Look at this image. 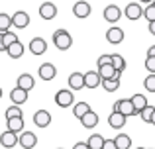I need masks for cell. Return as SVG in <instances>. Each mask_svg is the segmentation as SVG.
I'll list each match as a JSON object with an SVG mask.
<instances>
[{"label": "cell", "mask_w": 155, "mask_h": 149, "mask_svg": "<svg viewBox=\"0 0 155 149\" xmlns=\"http://www.w3.org/2000/svg\"><path fill=\"white\" fill-rule=\"evenodd\" d=\"M53 45L57 47L59 51H67L69 47L73 45V37H71V34H69L67 30H57L55 34H53Z\"/></svg>", "instance_id": "6da1fadb"}, {"label": "cell", "mask_w": 155, "mask_h": 149, "mask_svg": "<svg viewBox=\"0 0 155 149\" xmlns=\"http://www.w3.org/2000/svg\"><path fill=\"white\" fill-rule=\"evenodd\" d=\"M114 112H122V114H124L126 118H130V116H137L136 108H134V102H132V98L118 100V102L114 104Z\"/></svg>", "instance_id": "7a4b0ae2"}, {"label": "cell", "mask_w": 155, "mask_h": 149, "mask_svg": "<svg viewBox=\"0 0 155 149\" xmlns=\"http://www.w3.org/2000/svg\"><path fill=\"white\" fill-rule=\"evenodd\" d=\"M0 145L6 147V149H12V147L20 145V135L14 134V131H10V130L2 131V134H0Z\"/></svg>", "instance_id": "3957f363"}, {"label": "cell", "mask_w": 155, "mask_h": 149, "mask_svg": "<svg viewBox=\"0 0 155 149\" xmlns=\"http://www.w3.org/2000/svg\"><path fill=\"white\" fill-rule=\"evenodd\" d=\"M55 102H57L59 108H69V106H73V102H75V96H73L71 90L61 88V90L55 94Z\"/></svg>", "instance_id": "277c9868"}, {"label": "cell", "mask_w": 155, "mask_h": 149, "mask_svg": "<svg viewBox=\"0 0 155 149\" xmlns=\"http://www.w3.org/2000/svg\"><path fill=\"white\" fill-rule=\"evenodd\" d=\"M12 26L16 28V30H24V28L30 26V16H28V12L24 10H18L14 16H12Z\"/></svg>", "instance_id": "5b68a950"}, {"label": "cell", "mask_w": 155, "mask_h": 149, "mask_svg": "<svg viewBox=\"0 0 155 149\" xmlns=\"http://www.w3.org/2000/svg\"><path fill=\"white\" fill-rule=\"evenodd\" d=\"M73 14H75V18H79V20L88 18V16H91V4L84 2V0L75 2V6H73Z\"/></svg>", "instance_id": "8992f818"}, {"label": "cell", "mask_w": 155, "mask_h": 149, "mask_svg": "<svg viewBox=\"0 0 155 149\" xmlns=\"http://www.w3.org/2000/svg\"><path fill=\"white\" fill-rule=\"evenodd\" d=\"M102 16H104V20H106V22L116 24L118 20L122 18V10L116 6V4H110V6H106V8H104V14H102Z\"/></svg>", "instance_id": "52a82bcc"}, {"label": "cell", "mask_w": 155, "mask_h": 149, "mask_svg": "<svg viewBox=\"0 0 155 149\" xmlns=\"http://www.w3.org/2000/svg\"><path fill=\"white\" fill-rule=\"evenodd\" d=\"M38 75H39L41 80H53L55 75H57V69H55V65H51V63H41Z\"/></svg>", "instance_id": "ba28073f"}, {"label": "cell", "mask_w": 155, "mask_h": 149, "mask_svg": "<svg viewBox=\"0 0 155 149\" xmlns=\"http://www.w3.org/2000/svg\"><path fill=\"white\" fill-rule=\"evenodd\" d=\"M30 51H31V55H43L47 51V41L43 37H31Z\"/></svg>", "instance_id": "9c48e42d"}, {"label": "cell", "mask_w": 155, "mask_h": 149, "mask_svg": "<svg viewBox=\"0 0 155 149\" xmlns=\"http://www.w3.org/2000/svg\"><path fill=\"white\" fill-rule=\"evenodd\" d=\"M126 116L122 114V112H112V114L108 116V126L112 128V130H122V128L126 126Z\"/></svg>", "instance_id": "30bf717a"}, {"label": "cell", "mask_w": 155, "mask_h": 149, "mask_svg": "<svg viewBox=\"0 0 155 149\" xmlns=\"http://www.w3.org/2000/svg\"><path fill=\"white\" fill-rule=\"evenodd\" d=\"M124 12H126V18L128 20H140L141 16H143V8H141V4H137V2H130Z\"/></svg>", "instance_id": "8fae6325"}, {"label": "cell", "mask_w": 155, "mask_h": 149, "mask_svg": "<svg viewBox=\"0 0 155 149\" xmlns=\"http://www.w3.org/2000/svg\"><path fill=\"white\" fill-rule=\"evenodd\" d=\"M20 145L24 149H34L38 145V135L31 134V131H22L20 134Z\"/></svg>", "instance_id": "7c38bea8"}, {"label": "cell", "mask_w": 155, "mask_h": 149, "mask_svg": "<svg viewBox=\"0 0 155 149\" xmlns=\"http://www.w3.org/2000/svg\"><path fill=\"white\" fill-rule=\"evenodd\" d=\"M106 41L112 43V45H120L122 41H124V31L120 30V28H110L108 31H106Z\"/></svg>", "instance_id": "4fadbf2b"}, {"label": "cell", "mask_w": 155, "mask_h": 149, "mask_svg": "<svg viewBox=\"0 0 155 149\" xmlns=\"http://www.w3.org/2000/svg\"><path fill=\"white\" fill-rule=\"evenodd\" d=\"M34 124L38 128H47L51 124V114H49V110H38L34 114Z\"/></svg>", "instance_id": "5bb4252c"}, {"label": "cell", "mask_w": 155, "mask_h": 149, "mask_svg": "<svg viewBox=\"0 0 155 149\" xmlns=\"http://www.w3.org/2000/svg\"><path fill=\"white\" fill-rule=\"evenodd\" d=\"M102 84V76L98 75V71H88L84 73V86L87 88H96Z\"/></svg>", "instance_id": "9a60e30c"}, {"label": "cell", "mask_w": 155, "mask_h": 149, "mask_svg": "<svg viewBox=\"0 0 155 149\" xmlns=\"http://www.w3.org/2000/svg\"><path fill=\"white\" fill-rule=\"evenodd\" d=\"M39 16H41L43 20H53L57 16V6L53 2H43L41 6H39Z\"/></svg>", "instance_id": "2e32d148"}, {"label": "cell", "mask_w": 155, "mask_h": 149, "mask_svg": "<svg viewBox=\"0 0 155 149\" xmlns=\"http://www.w3.org/2000/svg\"><path fill=\"white\" fill-rule=\"evenodd\" d=\"M16 86H18V88H24V90L30 92L31 88L35 86V79H34V75H28V73L20 75V76H18V83H16Z\"/></svg>", "instance_id": "e0dca14e"}, {"label": "cell", "mask_w": 155, "mask_h": 149, "mask_svg": "<svg viewBox=\"0 0 155 149\" xmlns=\"http://www.w3.org/2000/svg\"><path fill=\"white\" fill-rule=\"evenodd\" d=\"M10 100H12V104H16V106H20V104H24L28 100V90H24V88H12V92H10Z\"/></svg>", "instance_id": "ac0fdd59"}, {"label": "cell", "mask_w": 155, "mask_h": 149, "mask_svg": "<svg viewBox=\"0 0 155 149\" xmlns=\"http://www.w3.org/2000/svg\"><path fill=\"white\" fill-rule=\"evenodd\" d=\"M69 86H71L73 90L87 88V86H84V75L83 73H71V75H69Z\"/></svg>", "instance_id": "d6986e66"}, {"label": "cell", "mask_w": 155, "mask_h": 149, "mask_svg": "<svg viewBox=\"0 0 155 149\" xmlns=\"http://www.w3.org/2000/svg\"><path fill=\"white\" fill-rule=\"evenodd\" d=\"M81 124H83V128H87V130L96 128V126H98V114L91 110L87 116H83V118H81Z\"/></svg>", "instance_id": "ffe728a7"}, {"label": "cell", "mask_w": 155, "mask_h": 149, "mask_svg": "<svg viewBox=\"0 0 155 149\" xmlns=\"http://www.w3.org/2000/svg\"><path fill=\"white\" fill-rule=\"evenodd\" d=\"M98 75L102 76V80H108V79H118V71L114 69V65H102L98 67Z\"/></svg>", "instance_id": "44dd1931"}, {"label": "cell", "mask_w": 155, "mask_h": 149, "mask_svg": "<svg viewBox=\"0 0 155 149\" xmlns=\"http://www.w3.org/2000/svg\"><path fill=\"white\" fill-rule=\"evenodd\" d=\"M132 102H134V108H136L137 116L141 114V110H143V108L149 106V104H147V96H143V94H134L132 96Z\"/></svg>", "instance_id": "7402d4cb"}, {"label": "cell", "mask_w": 155, "mask_h": 149, "mask_svg": "<svg viewBox=\"0 0 155 149\" xmlns=\"http://www.w3.org/2000/svg\"><path fill=\"white\" fill-rule=\"evenodd\" d=\"M24 51H26V49H24L22 41H16V43H12V45H10V47L6 49V53L10 55L12 59H20V57L24 55Z\"/></svg>", "instance_id": "603a6c76"}, {"label": "cell", "mask_w": 155, "mask_h": 149, "mask_svg": "<svg viewBox=\"0 0 155 149\" xmlns=\"http://www.w3.org/2000/svg\"><path fill=\"white\" fill-rule=\"evenodd\" d=\"M114 141H116L118 149H130L132 147V138H130L128 134H118L116 138H114Z\"/></svg>", "instance_id": "cb8c5ba5"}, {"label": "cell", "mask_w": 155, "mask_h": 149, "mask_svg": "<svg viewBox=\"0 0 155 149\" xmlns=\"http://www.w3.org/2000/svg\"><path fill=\"white\" fill-rule=\"evenodd\" d=\"M6 126H8L10 131L20 134V131L24 130V118H10V120H6Z\"/></svg>", "instance_id": "d4e9b609"}, {"label": "cell", "mask_w": 155, "mask_h": 149, "mask_svg": "<svg viewBox=\"0 0 155 149\" xmlns=\"http://www.w3.org/2000/svg\"><path fill=\"white\" fill-rule=\"evenodd\" d=\"M88 112H91V106H88L87 102H79V104H75L73 106V114H75V118H83V116H87Z\"/></svg>", "instance_id": "484cf974"}, {"label": "cell", "mask_w": 155, "mask_h": 149, "mask_svg": "<svg viewBox=\"0 0 155 149\" xmlns=\"http://www.w3.org/2000/svg\"><path fill=\"white\" fill-rule=\"evenodd\" d=\"M104 141H106V139L100 134H92L91 138H88L87 143H88V147H91V149H102L104 147Z\"/></svg>", "instance_id": "4316f807"}, {"label": "cell", "mask_w": 155, "mask_h": 149, "mask_svg": "<svg viewBox=\"0 0 155 149\" xmlns=\"http://www.w3.org/2000/svg\"><path fill=\"white\" fill-rule=\"evenodd\" d=\"M112 65H114L116 71H122V73H124L126 71V59L122 57L120 53H112Z\"/></svg>", "instance_id": "83f0119b"}, {"label": "cell", "mask_w": 155, "mask_h": 149, "mask_svg": "<svg viewBox=\"0 0 155 149\" xmlns=\"http://www.w3.org/2000/svg\"><path fill=\"white\" fill-rule=\"evenodd\" d=\"M102 88L106 92H116L120 88V79H108V80H102Z\"/></svg>", "instance_id": "f1b7e54d"}, {"label": "cell", "mask_w": 155, "mask_h": 149, "mask_svg": "<svg viewBox=\"0 0 155 149\" xmlns=\"http://www.w3.org/2000/svg\"><path fill=\"white\" fill-rule=\"evenodd\" d=\"M12 28V16L0 12V31H10Z\"/></svg>", "instance_id": "f546056e"}, {"label": "cell", "mask_w": 155, "mask_h": 149, "mask_svg": "<svg viewBox=\"0 0 155 149\" xmlns=\"http://www.w3.org/2000/svg\"><path fill=\"white\" fill-rule=\"evenodd\" d=\"M2 39H4V45H6V49L12 45V43H16V41H20L18 39V35L14 34V31H4V35H2Z\"/></svg>", "instance_id": "4dcf8cb0"}, {"label": "cell", "mask_w": 155, "mask_h": 149, "mask_svg": "<svg viewBox=\"0 0 155 149\" xmlns=\"http://www.w3.org/2000/svg\"><path fill=\"white\" fill-rule=\"evenodd\" d=\"M10 118H22V110H20V106L12 104L10 108H6V120H10Z\"/></svg>", "instance_id": "1f68e13d"}, {"label": "cell", "mask_w": 155, "mask_h": 149, "mask_svg": "<svg viewBox=\"0 0 155 149\" xmlns=\"http://www.w3.org/2000/svg\"><path fill=\"white\" fill-rule=\"evenodd\" d=\"M153 112H155V108L153 106H147V108H143L141 110V120H143L145 124H151V118H153Z\"/></svg>", "instance_id": "d6a6232c"}, {"label": "cell", "mask_w": 155, "mask_h": 149, "mask_svg": "<svg viewBox=\"0 0 155 149\" xmlns=\"http://www.w3.org/2000/svg\"><path fill=\"white\" fill-rule=\"evenodd\" d=\"M143 18L147 20V22H155V6L153 4H149V6L143 8Z\"/></svg>", "instance_id": "836d02e7"}, {"label": "cell", "mask_w": 155, "mask_h": 149, "mask_svg": "<svg viewBox=\"0 0 155 149\" xmlns=\"http://www.w3.org/2000/svg\"><path fill=\"white\" fill-rule=\"evenodd\" d=\"M143 86L147 92H155V75H147L143 80Z\"/></svg>", "instance_id": "e575fe53"}, {"label": "cell", "mask_w": 155, "mask_h": 149, "mask_svg": "<svg viewBox=\"0 0 155 149\" xmlns=\"http://www.w3.org/2000/svg\"><path fill=\"white\" fill-rule=\"evenodd\" d=\"M145 69L149 71V75H155V57H147V59H145Z\"/></svg>", "instance_id": "d590c367"}, {"label": "cell", "mask_w": 155, "mask_h": 149, "mask_svg": "<svg viewBox=\"0 0 155 149\" xmlns=\"http://www.w3.org/2000/svg\"><path fill=\"white\" fill-rule=\"evenodd\" d=\"M110 63H112V55H100L98 61H96V65L102 67V65H110Z\"/></svg>", "instance_id": "8d00e7d4"}, {"label": "cell", "mask_w": 155, "mask_h": 149, "mask_svg": "<svg viewBox=\"0 0 155 149\" xmlns=\"http://www.w3.org/2000/svg\"><path fill=\"white\" fill-rule=\"evenodd\" d=\"M102 149H118V147H116V141H114V139H106Z\"/></svg>", "instance_id": "74e56055"}, {"label": "cell", "mask_w": 155, "mask_h": 149, "mask_svg": "<svg viewBox=\"0 0 155 149\" xmlns=\"http://www.w3.org/2000/svg\"><path fill=\"white\" fill-rule=\"evenodd\" d=\"M73 149H91V147H88V143L79 141V143H75V145H73Z\"/></svg>", "instance_id": "f35d334b"}, {"label": "cell", "mask_w": 155, "mask_h": 149, "mask_svg": "<svg viewBox=\"0 0 155 149\" xmlns=\"http://www.w3.org/2000/svg\"><path fill=\"white\" fill-rule=\"evenodd\" d=\"M147 30H149V34H151V35H155V22H149Z\"/></svg>", "instance_id": "ab89813d"}, {"label": "cell", "mask_w": 155, "mask_h": 149, "mask_svg": "<svg viewBox=\"0 0 155 149\" xmlns=\"http://www.w3.org/2000/svg\"><path fill=\"white\" fill-rule=\"evenodd\" d=\"M147 57H155V45H151L147 49Z\"/></svg>", "instance_id": "60d3db41"}, {"label": "cell", "mask_w": 155, "mask_h": 149, "mask_svg": "<svg viewBox=\"0 0 155 149\" xmlns=\"http://www.w3.org/2000/svg\"><path fill=\"white\" fill-rule=\"evenodd\" d=\"M4 35V34H2ZM2 35H0V51H6V45H4V39H2Z\"/></svg>", "instance_id": "b9f144b4"}, {"label": "cell", "mask_w": 155, "mask_h": 149, "mask_svg": "<svg viewBox=\"0 0 155 149\" xmlns=\"http://www.w3.org/2000/svg\"><path fill=\"white\" fill-rule=\"evenodd\" d=\"M140 2H145V4H151L153 0H140Z\"/></svg>", "instance_id": "7bdbcfd3"}, {"label": "cell", "mask_w": 155, "mask_h": 149, "mask_svg": "<svg viewBox=\"0 0 155 149\" xmlns=\"http://www.w3.org/2000/svg\"><path fill=\"white\" fill-rule=\"evenodd\" d=\"M151 124L155 126V112H153V118H151Z\"/></svg>", "instance_id": "ee69618b"}, {"label": "cell", "mask_w": 155, "mask_h": 149, "mask_svg": "<svg viewBox=\"0 0 155 149\" xmlns=\"http://www.w3.org/2000/svg\"><path fill=\"white\" fill-rule=\"evenodd\" d=\"M0 98H2V88H0Z\"/></svg>", "instance_id": "f6af8a7d"}, {"label": "cell", "mask_w": 155, "mask_h": 149, "mask_svg": "<svg viewBox=\"0 0 155 149\" xmlns=\"http://www.w3.org/2000/svg\"><path fill=\"white\" fill-rule=\"evenodd\" d=\"M151 4H153V6H155V0H153V2H151Z\"/></svg>", "instance_id": "bcb514c9"}, {"label": "cell", "mask_w": 155, "mask_h": 149, "mask_svg": "<svg viewBox=\"0 0 155 149\" xmlns=\"http://www.w3.org/2000/svg\"><path fill=\"white\" fill-rule=\"evenodd\" d=\"M137 149H143V147H137Z\"/></svg>", "instance_id": "7dc6e473"}, {"label": "cell", "mask_w": 155, "mask_h": 149, "mask_svg": "<svg viewBox=\"0 0 155 149\" xmlns=\"http://www.w3.org/2000/svg\"><path fill=\"white\" fill-rule=\"evenodd\" d=\"M149 149H155V147H149Z\"/></svg>", "instance_id": "c3c4849f"}]
</instances>
